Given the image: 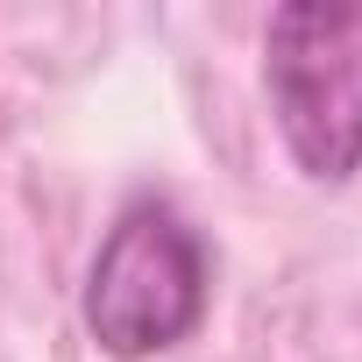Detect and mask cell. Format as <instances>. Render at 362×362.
Instances as JSON below:
<instances>
[{"label": "cell", "mask_w": 362, "mask_h": 362, "mask_svg": "<svg viewBox=\"0 0 362 362\" xmlns=\"http://www.w3.org/2000/svg\"><path fill=\"white\" fill-rule=\"evenodd\" d=\"M263 86L277 135L313 185H341L362 170V8H277L263 29Z\"/></svg>", "instance_id": "obj_1"}, {"label": "cell", "mask_w": 362, "mask_h": 362, "mask_svg": "<svg viewBox=\"0 0 362 362\" xmlns=\"http://www.w3.org/2000/svg\"><path fill=\"white\" fill-rule=\"evenodd\" d=\"M199 320H206V249H199V235L185 228L177 206L135 199L93 256L86 334L107 355L142 362V355L177 348Z\"/></svg>", "instance_id": "obj_2"}]
</instances>
